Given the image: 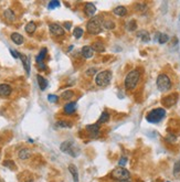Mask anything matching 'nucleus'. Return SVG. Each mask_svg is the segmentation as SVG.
I'll return each mask as SVG.
<instances>
[{"label":"nucleus","mask_w":180,"mask_h":182,"mask_svg":"<svg viewBox=\"0 0 180 182\" xmlns=\"http://www.w3.org/2000/svg\"><path fill=\"white\" fill-rule=\"evenodd\" d=\"M20 59L22 61L23 68L26 70V72H27V74L29 75V74H30V60H29V58H28L27 55H24V54H20Z\"/></svg>","instance_id":"obj_16"},{"label":"nucleus","mask_w":180,"mask_h":182,"mask_svg":"<svg viewBox=\"0 0 180 182\" xmlns=\"http://www.w3.org/2000/svg\"><path fill=\"white\" fill-rule=\"evenodd\" d=\"M166 116V110L164 108H155L146 115V120L150 124H157L161 122Z\"/></svg>","instance_id":"obj_3"},{"label":"nucleus","mask_w":180,"mask_h":182,"mask_svg":"<svg viewBox=\"0 0 180 182\" xmlns=\"http://www.w3.org/2000/svg\"><path fill=\"white\" fill-rule=\"evenodd\" d=\"M46 52H48V50H46V48H42L40 51V53H39V55L36 56V63H41V62H43V60H44L45 55H46Z\"/></svg>","instance_id":"obj_26"},{"label":"nucleus","mask_w":180,"mask_h":182,"mask_svg":"<svg viewBox=\"0 0 180 182\" xmlns=\"http://www.w3.org/2000/svg\"><path fill=\"white\" fill-rule=\"evenodd\" d=\"M86 30L90 34H99L103 30V20L101 17H94L89 20L86 24Z\"/></svg>","instance_id":"obj_2"},{"label":"nucleus","mask_w":180,"mask_h":182,"mask_svg":"<svg viewBox=\"0 0 180 182\" xmlns=\"http://www.w3.org/2000/svg\"><path fill=\"white\" fill-rule=\"evenodd\" d=\"M127 164V158L126 157H122L119 161H118V167H125V164Z\"/></svg>","instance_id":"obj_40"},{"label":"nucleus","mask_w":180,"mask_h":182,"mask_svg":"<svg viewBox=\"0 0 180 182\" xmlns=\"http://www.w3.org/2000/svg\"><path fill=\"white\" fill-rule=\"evenodd\" d=\"M60 149H61L62 152L69 154V155L73 156V157H76L80 154V150H79V148L75 146V144L73 141H70V140L62 142L61 146H60Z\"/></svg>","instance_id":"obj_7"},{"label":"nucleus","mask_w":180,"mask_h":182,"mask_svg":"<svg viewBox=\"0 0 180 182\" xmlns=\"http://www.w3.org/2000/svg\"><path fill=\"white\" fill-rule=\"evenodd\" d=\"M109 177L115 181H125V180H129L131 172L124 167H116L114 170H112Z\"/></svg>","instance_id":"obj_4"},{"label":"nucleus","mask_w":180,"mask_h":182,"mask_svg":"<svg viewBox=\"0 0 180 182\" xmlns=\"http://www.w3.org/2000/svg\"><path fill=\"white\" fill-rule=\"evenodd\" d=\"M86 130L89 132L91 139H96L99 135V125L97 123L93 124V125H87Z\"/></svg>","instance_id":"obj_9"},{"label":"nucleus","mask_w":180,"mask_h":182,"mask_svg":"<svg viewBox=\"0 0 180 182\" xmlns=\"http://www.w3.org/2000/svg\"><path fill=\"white\" fill-rule=\"evenodd\" d=\"M92 49H93L95 52H99V53H102V52L105 51V48H104L102 42H94V43L92 44Z\"/></svg>","instance_id":"obj_24"},{"label":"nucleus","mask_w":180,"mask_h":182,"mask_svg":"<svg viewBox=\"0 0 180 182\" xmlns=\"http://www.w3.org/2000/svg\"><path fill=\"white\" fill-rule=\"evenodd\" d=\"M56 127L60 128H71L72 125L70 124V122H65V120H59L56 122Z\"/></svg>","instance_id":"obj_31"},{"label":"nucleus","mask_w":180,"mask_h":182,"mask_svg":"<svg viewBox=\"0 0 180 182\" xmlns=\"http://www.w3.org/2000/svg\"><path fill=\"white\" fill-rule=\"evenodd\" d=\"M36 81H38V84H39V87H40L41 91H44L45 88L48 87V81L43 76L36 75Z\"/></svg>","instance_id":"obj_19"},{"label":"nucleus","mask_w":180,"mask_h":182,"mask_svg":"<svg viewBox=\"0 0 180 182\" xmlns=\"http://www.w3.org/2000/svg\"><path fill=\"white\" fill-rule=\"evenodd\" d=\"M10 53H11V55L14 56V59H18V58H20V54H19L17 51H14V50H10Z\"/></svg>","instance_id":"obj_41"},{"label":"nucleus","mask_w":180,"mask_h":182,"mask_svg":"<svg viewBox=\"0 0 180 182\" xmlns=\"http://www.w3.org/2000/svg\"><path fill=\"white\" fill-rule=\"evenodd\" d=\"M18 157H19V159H21V160H28L31 157V151L29 150L28 148H22V149L19 150Z\"/></svg>","instance_id":"obj_15"},{"label":"nucleus","mask_w":180,"mask_h":182,"mask_svg":"<svg viewBox=\"0 0 180 182\" xmlns=\"http://www.w3.org/2000/svg\"><path fill=\"white\" fill-rule=\"evenodd\" d=\"M10 38H11V40L14 41V43H16L17 45H21L23 43V36H21L20 33L14 32V33H12V34L10 36Z\"/></svg>","instance_id":"obj_17"},{"label":"nucleus","mask_w":180,"mask_h":182,"mask_svg":"<svg viewBox=\"0 0 180 182\" xmlns=\"http://www.w3.org/2000/svg\"><path fill=\"white\" fill-rule=\"evenodd\" d=\"M64 28H65L66 30H70V29H71V23H70V22H65V23H64Z\"/></svg>","instance_id":"obj_42"},{"label":"nucleus","mask_w":180,"mask_h":182,"mask_svg":"<svg viewBox=\"0 0 180 182\" xmlns=\"http://www.w3.org/2000/svg\"><path fill=\"white\" fill-rule=\"evenodd\" d=\"M116 182H131L129 180H125V181H116Z\"/></svg>","instance_id":"obj_44"},{"label":"nucleus","mask_w":180,"mask_h":182,"mask_svg":"<svg viewBox=\"0 0 180 182\" xmlns=\"http://www.w3.org/2000/svg\"><path fill=\"white\" fill-rule=\"evenodd\" d=\"M172 174H174V177L176 179H180V159L178 161H176V164H174Z\"/></svg>","instance_id":"obj_23"},{"label":"nucleus","mask_w":180,"mask_h":182,"mask_svg":"<svg viewBox=\"0 0 180 182\" xmlns=\"http://www.w3.org/2000/svg\"><path fill=\"white\" fill-rule=\"evenodd\" d=\"M11 94V86L9 84H0V96L8 97Z\"/></svg>","instance_id":"obj_12"},{"label":"nucleus","mask_w":180,"mask_h":182,"mask_svg":"<svg viewBox=\"0 0 180 182\" xmlns=\"http://www.w3.org/2000/svg\"><path fill=\"white\" fill-rule=\"evenodd\" d=\"M60 6V1L53 0V1H50L49 2V9H55Z\"/></svg>","instance_id":"obj_38"},{"label":"nucleus","mask_w":180,"mask_h":182,"mask_svg":"<svg viewBox=\"0 0 180 182\" xmlns=\"http://www.w3.org/2000/svg\"><path fill=\"white\" fill-rule=\"evenodd\" d=\"M177 102H178V94H177V93H174V94H170V95L164 97L161 100V104L165 105L166 107L169 108L171 106L176 105Z\"/></svg>","instance_id":"obj_8"},{"label":"nucleus","mask_w":180,"mask_h":182,"mask_svg":"<svg viewBox=\"0 0 180 182\" xmlns=\"http://www.w3.org/2000/svg\"><path fill=\"white\" fill-rule=\"evenodd\" d=\"M140 80V71L138 68H135V70H131V72L128 73L126 75V77H125V87H126V90H134L136 86H137V84L139 82Z\"/></svg>","instance_id":"obj_1"},{"label":"nucleus","mask_w":180,"mask_h":182,"mask_svg":"<svg viewBox=\"0 0 180 182\" xmlns=\"http://www.w3.org/2000/svg\"><path fill=\"white\" fill-rule=\"evenodd\" d=\"M136 29H137V23H136L135 20H131L127 23V30L128 31H135Z\"/></svg>","instance_id":"obj_33"},{"label":"nucleus","mask_w":180,"mask_h":182,"mask_svg":"<svg viewBox=\"0 0 180 182\" xmlns=\"http://www.w3.org/2000/svg\"><path fill=\"white\" fill-rule=\"evenodd\" d=\"M156 84H157L158 90H159L160 92H167L171 88L170 78H169V76H168L167 74H164V73L158 75Z\"/></svg>","instance_id":"obj_6"},{"label":"nucleus","mask_w":180,"mask_h":182,"mask_svg":"<svg viewBox=\"0 0 180 182\" xmlns=\"http://www.w3.org/2000/svg\"><path fill=\"white\" fill-rule=\"evenodd\" d=\"M167 182H170V181H167Z\"/></svg>","instance_id":"obj_45"},{"label":"nucleus","mask_w":180,"mask_h":182,"mask_svg":"<svg viewBox=\"0 0 180 182\" xmlns=\"http://www.w3.org/2000/svg\"><path fill=\"white\" fill-rule=\"evenodd\" d=\"M137 36L140 38L141 41L145 42V43L150 41V36H149V33L146 30H140V31H138L137 32Z\"/></svg>","instance_id":"obj_18"},{"label":"nucleus","mask_w":180,"mask_h":182,"mask_svg":"<svg viewBox=\"0 0 180 182\" xmlns=\"http://www.w3.org/2000/svg\"><path fill=\"white\" fill-rule=\"evenodd\" d=\"M136 9H137V11H139V12H145V11H147V6L140 2V4H137Z\"/></svg>","instance_id":"obj_35"},{"label":"nucleus","mask_w":180,"mask_h":182,"mask_svg":"<svg viewBox=\"0 0 180 182\" xmlns=\"http://www.w3.org/2000/svg\"><path fill=\"white\" fill-rule=\"evenodd\" d=\"M95 11H96V7H95L94 4L92 2H86L85 7H84V14H86V17L92 19V17L94 16Z\"/></svg>","instance_id":"obj_11"},{"label":"nucleus","mask_w":180,"mask_h":182,"mask_svg":"<svg viewBox=\"0 0 180 182\" xmlns=\"http://www.w3.org/2000/svg\"><path fill=\"white\" fill-rule=\"evenodd\" d=\"M83 34H84V31H83V29L80 27H76L74 29V31H73V36H74V38H76V39L82 38Z\"/></svg>","instance_id":"obj_30"},{"label":"nucleus","mask_w":180,"mask_h":182,"mask_svg":"<svg viewBox=\"0 0 180 182\" xmlns=\"http://www.w3.org/2000/svg\"><path fill=\"white\" fill-rule=\"evenodd\" d=\"M69 171H70V172H71V174H72V177H73V179H74V181L79 182V172H77L76 167H75L74 164H70V166H69Z\"/></svg>","instance_id":"obj_21"},{"label":"nucleus","mask_w":180,"mask_h":182,"mask_svg":"<svg viewBox=\"0 0 180 182\" xmlns=\"http://www.w3.org/2000/svg\"><path fill=\"white\" fill-rule=\"evenodd\" d=\"M0 182H1V181H0Z\"/></svg>","instance_id":"obj_46"},{"label":"nucleus","mask_w":180,"mask_h":182,"mask_svg":"<svg viewBox=\"0 0 180 182\" xmlns=\"http://www.w3.org/2000/svg\"><path fill=\"white\" fill-rule=\"evenodd\" d=\"M2 164L9 169H16V164H14L12 160H5V161L2 162Z\"/></svg>","instance_id":"obj_34"},{"label":"nucleus","mask_w":180,"mask_h":182,"mask_svg":"<svg viewBox=\"0 0 180 182\" xmlns=\"http://www.w3.org/2000/svg\"><path fill=\"white\" fill-rule=\"evenodd\" d=\"M114 14L118 16V17H124V16L127 14V9L125 7H123V6H118V7H116L114 9Z\"/></svg>","instance_id":"obj_20"},{"label":"nucleus","mask_w":180,"mask_h":182,"mask_svg":"<svg viewBox=\"0 0 180 182\" xmlns=\"http://www.w3.org/2000/svg\"><path fill=\"white\" fill-rule=\"evenodd\" d=\"M82 55L85 58V59H91L93 55H94V50L92 49V46L85 45L82 48Z\"/></svg>","instance_id":"obj_14"},{"label":"nucleus","mask_w":180,"mask_h":182,"mask_svg":"<svg viewBox=\"0 0 180 182\" xmlns=\"http://www.w3.org/2000/svg\"><path fill=\"white\" fill-rule=\"evenodd\" d=\"M103 28L107 29V30H113V29H115V22L112 21V20H104Z\"/></svg>","instance_id":"obj_27"},{"label":"nucleus","mask_w":180,"mask_h":182,"mask_svg":"<svg viewBox=\"0 0 180 182\" xmlns=\"http://www.w3.org/2000/svg\"><path fill=\"white\" fill-rule=\"evenodd\" d=\"M109 118H111V116H109V114H108L107 112H103V113L101 114V116H99V120H97V124H99V125H102V124L107 123L108 120H109Z\"/></svg>","instance_id":"obj_22"},{"label":"nucleus","mask_w":180,"mask_h":182,"mask_svg":"<svg viewBox=\"0 0 180 182\" xmlns=\"http://www.w3.org/2000/svg\"><path fill=\"white\" fill-rule=\"evenodd\" d=\"M61 96H62V98H63V100H71L73 96H74V92L70 91V90H69V91L63 92Z\"/></svg>","instance_id":"obj_32"},{"label":"nucleus","mask_w":180,"mask_h":182,"mask_svg":"<svg viewBox=\"0 0 180 182\" xmlns=\"http://www.w3.org/2000/svg\"><path fill=\"white\" fill-rule=\"evenodd\" d=\"M48 100H49L50 103H56L59 100V96L53 95V94H50V95H48Z\"/></svg>","instance_id":"obj_39"},{"label":"nucleus","mask_w":180,"mask_h":182,"mask_svg":"<svg viewBox=\"0 0 180 182\" xmlns=\"http://www.w3.org/2000/svg\"><path fill=\"white\" fill-rule=\"evenodd\" d=\"M36 29V23L32 22V21H30V22H29V23L27 24V26H26V28H24L26 32H27V33H29V34H32V33H34Z\"/></svg>","instance_id":"obj_25"},{"label":"nucleus","mask_w":180,"mask_h":182,"mask_svg":"<svg viewBox=\"0 0 180 182\" xmlns=\"http://www.w3.org/2000/svg\"><path fill=\"white\" fill-rule=\"evenodd\" d=\"M112 77H113V74L111 71H102V72H99L97 75H96V77H95V83H96V85L99 87H104V86H107L108 84L111 83L112 81Z\"/></svg>","instance_id":"obj_5"},{"label":"nucleus","mask_w":180,"mask_h":182,"mask_svg":"<svg viewBox=\"0 0 180 182\" xmlns=\"http://www.w3.org/2000/svg\"><path fill=\"white\" fill-rule=\"evenodd\" d=\"M96 73H97V68H89V70H86L85 74L87 75V76H94Z\"/></svg>","instance_id":"obj_37"},{"label":"nucleus","mask_w":180,"mask_h":182,"mask_svg":"<svg viewBox=\"0 0 180 182\" xmlns=\"http://www.w3.org/2000/svg\"><path fill=\"white\" fill-rule=\"evenodd\" d=\"M49 30L55 36H62L64 34V29L56 23H51L49 26Z\"/></svg>","instance_id":"obj_10"},{"label":"nucleus","mask_w":180,"mask_h":182,"mask_svg":"<svg viewBox=\"0 0 180 182\" xmlns=\"http://www.w3.org/2000/svg\"><path fill=\"white\" fill-rule=\"evenodd\" d=\"M76 110V103L75 102H71L64 106V113L66 115H72L74 114V112Z\"/></svg>","instance_id":"obj_13"},{"label":"nucleus","mask_w":180,"mask_h":182,"mask_svg":"<svg viewBox=\"0 0 180 182\" xmlns=\"http://www.w3.org/2000/svg\"><path fill=\"white\" fill-rule=\"evenodd\" d=\"M166 140L168 141V142L174 144V142H176V140H177V137H176L174 134H168L166 136Z\"/></svg>","instance_id":"obj_36"},{"label":"nucleus","mask_w":180,"mask_h":182,"mask_svg":"<svg viewBox=\"0 0 180 182\" xmlns=\"http://www.w3.org/2000/svg\"><path fill=\"white\" fill-rule=\"evenodd\" d=\"M5 18L8 20V21H14V19H16V17H14V11L11 9H7L5 11Z\"/></svg>","instance_id":"obj_28"},{"label":"nucleus","mask_w":180,"mask_h":182,"mask_svg":"<svg viewBox=\"0 0 180 182\" xmlns=\"http://www.w3.org/2000/svg\"><path fill=\"white\" fill-rule=\"evenodd\" d=\"M168 40H169V36H168V34H166V33H159V36H158V42H159L160 44H165V43H167Z\"/></svg>","instance_id":"obj_29"},{"label":"nucleus","mask_w":180,"mask_h":182,"mask_svg":"<svg viewBox=\"0 0 180 182\" xmlns=\"http://www.w3.org/2000/svg\"><path fill=\"white\" fill-rule=\"evenodd\" d=\"M38 65H39V68H42V70H45V68H46V66H45V64L43 63V62H41V63H38Z\"/></svg>","instance_id":"obj_43"}]
</instances>
